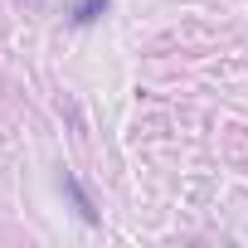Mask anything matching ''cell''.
Listing matches in <instances>:
<instances>
[{"instance_id":"7a4b0ae2","label":"cell","mask_w":248,"mask_h":248,"mask_svg":"<svg viewBox=\"0 0 248 248\" xmlns=\"http://www.w3.org/2000/svg\"><path fill=\"white\" fill-rule=\"evenodd\" d=\"M107 5H112V0H73V15H68V20H73L78 30H88V25H97V20L107 15Z\"/></svg>"},{"instance_id":"6da1fadb","label":"cell","mask_w":248,"mask_h":248,"mask_svg":"<svg viewBox=\"0 0 248 248\" xmlns=\"http://www.w3.org/2000/svg\"><path fill=\"white\" fill-rule=\"evenodd\" d=\"M63 195L73 200V209H78V219H83V224H97V209H93L88 190H83V185H78V175H68V170H63Z\"/></svg>"}]
</instances>
